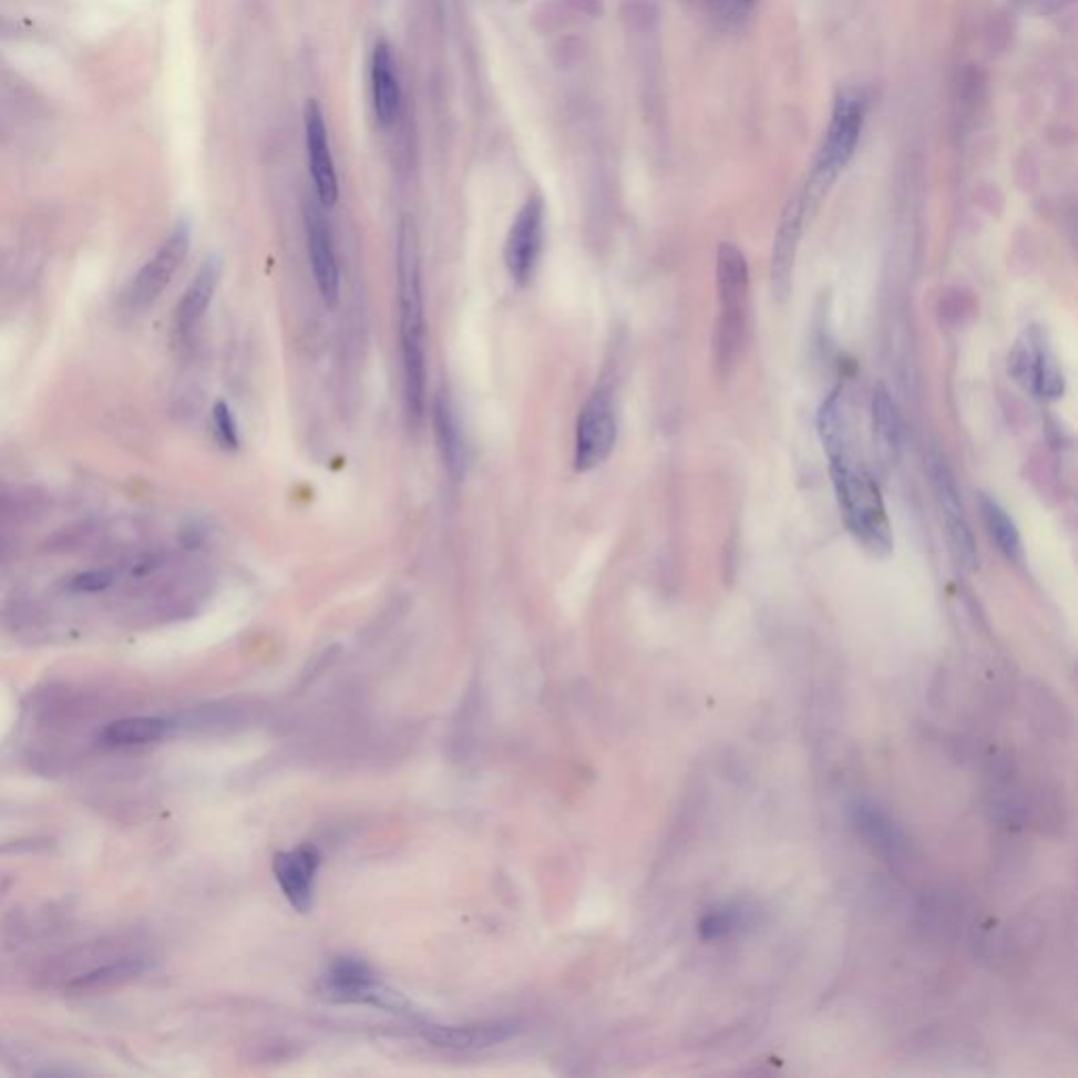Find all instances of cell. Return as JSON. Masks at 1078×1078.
<instances>
[{
  "instance_id": "9",
  "label": "cell",
  "mask_w": 1078,
  "mask_h": 1078,
  "mask_svg": "<svg viewBox=\"0 0 1078 1078\" xmlns=\"http://www.w3.org/2000/svg\"><path fill=\"white\" fill-rule=\"evenodd\" d=\"M191 222L179 219L158 254L133 278L127 294L131 308H148L161 297L191 251Z\"/></svg>"
},
{
  "instance_id": "18",
  "label": "cell",
  "mask_w": 1078,
  "mask_h": 1078,
  "mask_svg": "<svg viewBox=\"0 0 1078 1078\" xmlns=\"http://www.w3.org/2000/svg\"><path fill=\"white\" fill-rule=\"evenodd\" d=\"M432 423H434V434H437V443H439L444 468L449 470L451 476L458 479L464 472L465 446L464 441H462L460 422L455 418V411H453L449 399L437 397L434 407H432Z\"/></svg>"
},
{
  "instance_id": "17",
  "label": "cell",
  "mask_w": 1078,
  "mask_h": 1078,
  "mask_svg": "<svg viewBox=\"0 0 1078 1078\" xmlns=\"http://www.w3.org/2000/svg\"><path fill=\"white\" fill-rule=\"evenodd\" d=\"M514 1035V1026L504 1021L489 1024H468V1026H430L425 1038L437 1047L449 1049H479L493 1047Z\"/></svg>"
},
{
  "instance_id": "20",
  "label": "cell",
  "mask_w": 1078,
  "mask_h": 1078,
  "mask_svg": "<svg viewBox=\"0 0 1078 1078\" xmlns=\"http://www.w3.org/2000/svg\"><path fill=\"white\" fill-rule=\"evenodd\" d=\"M979 512H982L984 525L988 528V535L993 537L998 551L1003 552L1009 561H1015V563L1021 561L1024 558V546H1021L1019 531L1015 527L1014 519L1009 516V512L986 493L979 495Z\"/></svg>"
},
{
  "instance_id": "19",
  "label": "cell",
  "mask_w": 1078,
  "mask_h": 1078,
  "mask_svg": "<svg viewBox=\"0 0 1078 1078\" xmlns=\"http://www.w3.org/2000/svg\"><path fill=\"white\" fill-rule=\"evenodd\" d=\"M818 428L820 437L824 443L825 455L830 462H841L851 458L849 451V430H846L845 401H843V388H834L828 399L822 402L820 415H818Z\"/></svg>"
},
{
  "instance_id": "26",
  "label": "cell",
  "mask_w": 1078,
  "mask_h": 1078,
  "mask_svg": "<svg viewBox=\"0 0 1078 1078\" xmlns=\"http://www.w3.org/2000/svg\"><path fill=\"white\" fill-rule=\"evenodd\" d=\"M112 582H114V573L107 569L86 572L72 579V588L79 593H102L112 586Z\"/></svg>"
},
{
  "instance_id": "10",
  "label": "cell",
  "mask_w": 1078,
  "mask_h": 1078,
  "mask_svg": "<svg viewBox=\"0 0 1078 1078\" xmlns=\"http://www.w3.org/2000/svg\"><path fill=\"white\" fill-rule=\"evenodd\" d=\"M304 129H306V150L308 165L315 182L320 207H333L338 203L339 184L336 163L327 137V125L317 100H308L304 107Z\"/></svg>"
},
{
  "instance_id": "27",
  "label": "cell",
  "mask_w": 1078,
  "mask_h": 1078,
  "mask_svg": "<svg viewBox=\"0 0 1078 1078\" xmlns=\"http://www.w3.org/2000/svg\"><path fill=\"white\" fill-rule=\"evenodd\" d=\"M23 37H28L25 25H22L18 20H13V18H9V16H4V13H0V39H4V41H18V39H23Z\"/></svg>"
},
{
  "instance_id": "15",
  "label": "cell",
  "mask_w": 1078,
  "mask_h": 1078,
  "mask_svg": "<svg viewBox=\"0 0 1078 1078\" xmlns=\"http://www.w3.org/2000/svg\"><path fill=\"white\" fill-rule=\"evenodd\" d=\"M371 95L373 110L381 125H392L401 110V81L392 49L386 41H378L371 55Z\"/></svg>"
},
{
  "instance_id": "5",
  "label": "cell",
  "mask_w": 1078,
  "mask_h": 1078,
  "mask_svg": "<svg viewBox=\"0 0 1078 1078\" xmlns=\"http://www.w3.org/2000/svg\"><path fill=\"white\" fill-rule=\"evenodd\" d=\"M927 465H930L931 483H933L935 495H937V504H940L942 516L946 521L952 558L961 569L975 572L977 565H979L977 546H975L972 525H969L963 504H961V495H958L951 465L937 449L931 451Z\"/></svg>"
},
{
  "instance_id": "3",
  "label": "cell",
  "mask_w": 1078,
  "mask_h": 1078,
  "mask_svg": "<svg viewBox=\"0 0 1078 1078\" xmlns=\"http://www.w3.org/2000/svg\"><path fill=\"white\" fill-rule=\"evenodd\" d=\"M397 276H399V315H401L402 362L425 360L423 348L422 278H420V245L411 217H402L397 245Z\"/></svg>"
},
{
  "instance_id": "13",
  "label": "cell",
  "mask_w": 1078,
  "mask_h": 1078,
  "mask_svg": "<svg viewBox=\"0 0 1078 1078\" xmlns=\"http://www.w3.org/2000/svg\"><path fill=\"white\" fill-rule=\"evenodd\" d=\"M320 855L310 845L283 851L275 858V876L289 904L299 912H308L315 897Z\"/></svg>"
},
{
  "instance_id": "11",
  "label": "cell",
  "mask_w": 1078,
  "mask_h": 1078,
  "mask_svg": "<svg viewBox=\"0 0 1078 1078\" xmlns=\"http://www.w3.org/2000/svg\"><path fill=\"white\" fill-rule=\"evenodd\" d=\"M304 219H306L308 254H310L318 294L329 308H333L339 301V266L336 247H333V234L325 219V213L315 203L306 205Z\"/></svg>"
},
{
  "instance_id": "12",
  "label": "cell",
  "mask_w": 1078,
  "mask_h": 1078,
  "mask_svg": "<svg viewBox=\"0 0 1078 1078\" xmlns=\"http://www.w3.org/2000/svg\"><path fill=\"white\" fill-rule=\"evenodd\" d=\"M804 215L807 213H804L803 194H799L786 205L780 228L773 240L771 283H773V296L778 299H786L792 291V276H794V264H797L799 243L803 234Z\"/></svg>"
},
{
  "instance_id": "4",
  "label": "cell",
  "mask_w": 1078,
  "mask_h": 1078,
  "mask_svg": "<svg viewBox=\"0 0 1078 1078\" xmlns=\"http://www.w3.org/2000/svg\"><path fill=\"white\" fill-rule=\"evenodd\" d=\"M617 441V418L614 399L607 388H596L593 397L579 411L575 430L573 464L577 472H593L614 453Z\"/></svg>"
},
{
  "instance_id": "24",
  "label": "cell",
  "mask_w": 1078,
  "mask_h": 1078,
  "mask_svg": "<svg viewBox=\"0 0 1078 1078\" xmlns=\"http://www.w3.org/2000/svg\"><path fill=\"white\" fill-rule=\"evenodd\" d=\"M167 731H170L167 720L137 717V719L110 722L104 729L102 738L112 746H135V743H150V741L161 740Z\"/></svg>"
},
{
  "instance_id": "23",
  "label": "cell",
  "mask_w": 1078,
  "mask_h": 1078,
  "mask_svg": "<svg viewBox=\"0 0 1078 1078\" xmlns=\"http://www.w3.org/2000/svg\"><path fill=\"white\" fill-rule=\"evenodd\" d=\"M872 423L879 443L893 455L902 443V418L891 392L883 383H879L872 394Z\"/></svg>"
},
{
  "instance_id": "28",
  "label": "cell",
  "mask_w": 1078,
  "mask_h": 1078,
  "mask_svg": "<svg viewBox=\"0 0 1078 1078\" xmlns=\"http://www.w3.org/2000/svg\"><path fill=\"white\" fill-rule=\"evenodd\" d=\"M743 2H752V0H743Z\"/></svg>"
},
{
  "instance_id": "25",
  "label": "cell",
  "mask_w": 1078,
  "mask_h": 1078,
  "mask_svg": "<svg viewBox=\"0 0 1078 1078\" xmlns=\"http://www.w3.org/2000/svg\"><path fill=\"white\" fill-rule=\"evenodd\" d=\"M213 430L215 439L228 451H236L240 439H238V425L234 422L233 409L224 401L217 402L213 407Z\"/></svg>"
},
{
  "instance_id": "14",
  "label": "cell",
  "mask_w": 1078,
  "mask_h": 1078,
  "mask_svg": "<svg viewBox=\"0 0 1078 1078\" xmlns=\"http://www.w3.org/2000/svg\"><path fill=\"white\" fill-rule=\"evenodd\" d=\"M717 291L719 315L748 317L750 270L746 255L733 243H720L717 254Z\"/></svg>"
},
{
  "instance_id": "16",
  "label": "cell",
  "mask_w": 1078,
  "mask_h": 1078,
  "mask_svg": "<svg viewBox=\"0 0 1078 1078\" xmlns=\"http://www.w3.org/2000/svg\"><path fill=\"white\" fill-rule=\"evenodd\" d=\"M219 276H222V264H219V259L217 257H207L203 261V266L198 268L196 276H194L191 287L186 289V294L182 297L179 306H177L175 327H177V331L182 336H191L192 331L196 329V325L201 322V318L205 317V312H207V308L212 304L213 296H215Z\"/></svg>"
},
{
  "instance_id": "22",
  "label": "cell",
  "mask_w": 1078,
  "mask_h": 1078,
  "mask_svg": "<svg viewBox=\"0 0 1078 1078\" xmlns=\"http://www.w3.org/2000/svg\"><path fill=\"white\" fill-rule=\"evenodd\" d=\"M0 106L25 119H34L43 110V102L37 89L25 83L16 70H11L2 62H0Z\"/></svg>"
},
{
  "instance_id": "8",
  "label": "cell",
  "mask_w": 1078,
  "mask_h": 1078,
  "mask_svg": "<svg viewBox=\"0 0 1078 1078\" xmlns=\"http://www.w3.org/2000/svg\"><path fill=\"white\" fill-rule=\"evenodd\" d=\"M322 993L327 994L331 1000L339 1003H362V1005H376L380 1009L399 1012L407 1007L404 998L399 994L386 988L378 979V975L371 972L365 963L352 961V958H341L336 961L327 973L322 975Z\"/></svg>"
},
{
  "instance_id": "6",
  "label": "cell",
  "mask_w": 1078,
  "mask_h": 1078,
  "mask_svg": "<svg viewBox=\"0 0 1078 1078\" xmlns=\"http://www.w3.org/2000/svg\"><path fill=\"white\" fill-rule=\"evenodd\" d=\"M1009 373L1038 399L1057 401L1066 392L1064 371L1040 331L1030 329L1015 343Z\"/></svg>"
},
{
  "instance_id": "21",
  "label": "cell",
  "mask_w": 1078,
  "mask_h": 1078,
  "mask_svg": "<svg viewBox=\"0 0 1078 1078\" xmlns=\"http://www.w3.org/2000/svg\"><path fill=\"white\" fill-rule=\"evenodd\" d=\"M146 972L144 961L140 958H121L114 963H107L102 967H95L93 972L76 975L70 984L68 990L72 993H93V990H107L119 984H125L129 979L142 975Z\"/></svg>"
},
{
  "instance_id": "7",
  "label": "cell",
  "mask_w": 1078,
  "mask_h": 1078,
  "mask_svg": "<svg viewBox=\"0 0 1078 1078\" xmlns=\"http://www.w3.org/2000/svg\"><path fill=\"white\" fill-rule=\"evenodd\" d=\"M544 219L546 209L542 196H528L507 230L504 261L507 275L521 287L528 285L535 275L544 247Z\"/></svg>"
},
{
  "instance_id": "1",
  "label": "cell",
  "mask_w": 1078,
  "mask_h": 1078,
  "mask_svg": "<svg viewBox=\"0 0 1078 1078\" xmlns=\"http://www.w3.org/2000/svg\"><path fill=\"white\" fill-rule=\"evenodd\" d=\"M830 476L849 533L872 556H889L893 552V531L876 481L862 468H855L851 458L830 462Z\"/></svg>"
},
{
  "instance_id": "2",
  "label": "cell",
  "mask_w": 1078,
  "mask_h": 1078,
  "mask_svg": "<svg viewBox=\"0 0 1078 1078\" xmlns=\"http://www.w3.org/2000/svg\"><path fill=\"white\" fill-rule=\"evenodd\" d=\"M867 104L870 100L866 91L860 86H851L839 93L832 107L830 125L825 129L824 144L803 194L804 213L813 212L820 205L825 192L830 191V186L853 158L866 123Z\"/></svg>"
}]
</instances>
